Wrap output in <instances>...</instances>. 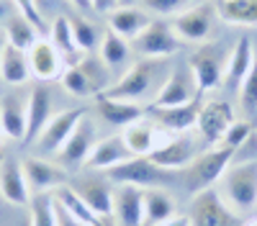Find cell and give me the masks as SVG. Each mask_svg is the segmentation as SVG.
I'll list each match as a JSON object with an SVG mask.
<instances>
[{
	"mask_svg": "<svg viewBox=\"0 0 257 226\" xmlns=\"http://www.w3.org/2000/svg\"><path fill=\"white\" fill-rule=\"evenodd\" d=\"M221 198L242 218L257 211V159H247L229 167L221 177Z\"/></svg>",
	"mask_w": 257,
	"mask_h": 226,
	"instance_id": "obj_1",
	"label": "cell"
},
{
	"mask_svg": "<svg viewBox=\"0 0 257 226\" xmlns=\"http://www.w3.org/2000/svg\"><path fill=\"white\" fill-rule=\"evenodd\" d=\"M62 88L75 98H98L103 90H108L111 82V70L103 65V59L95 57H80L75 65H67L62 72Z\"/></svg>",
	"mask_w": 257,
	"mask_h": 226,
	"instance_id": "obj_2",
	"label": "cell"
},
{
	"mask_svg": "<svg viewBox=\"0 0 257 226\" xmlns=\"http://www.w3.org/2000/svg\"><path fill=\"white\" fill-rule=\"evenodd\" d=\"M234 147H226V144H219V147H211L206 152H201L196 159H193L185 167V190L190 195L208 190L213 182H221L224 172L229 170V162L234 157Z\"/></svg>",
	"mask_w": 257,
	"mask_h": 226,
	"instance_id": "obj_3",
	"label": "cell"
},
{
	"mask_svg": "<svg viewBox=\"0 0 257 226\" xmlns=\"http://www.w3.org/2000/svg\"><path fill=\"white\" fill-rule=\"evenodd\" d=\"M160 75H162V62L160 59H139L113 82L108 90H103L100 95L139 103V98H144L155 85L162 88L165 80L160 82Z\"/></svg>",
	"mask_w": 257,
	"mask_h": 226,
	"instance_id": "obj_4",
	"label": "cell"
},
{
	"mask_svg": "<svg viewBox=\"0 0 257 226\" xmlns=\"http://www.w3.org/2000/svg\"><path fill=\"white\" fill-rule=\"evenodd\" d=\"M188 65H190L193 80H196V88H198V98H201L221 88V82L226 80L229 54L221 44H203L190 54Z\"/></svg>",
	"mask_w": 257,
	"mask_h": 226,
	"instance_id": "obj_5",
	"label": "cell"
},
{
	"mask_svg": "<svg viewBox=\"0 0 257 226\" xmlns=\"http://www.w3.org/2000/svg\"><path fill=\"white\" fill-rule=\"evenodd\" d=\"M190 226H242V216L229 208L219 190L208 188L190 200Z\"/></svg>",
	"mask_w": 257,
	"mask_h": 226,
	"instance_id": "obj_6",
	"label": "cell"
},
{
	"mask_svg": "<svg viewBox=\"0 0 257 226\" xmlns=\"http://www.w3.org/2000/svg\"><path fill=\"white\" fill-rule=\"evenodd\" d=\"M180 36L175 29L165 24V21H152L134 41H132V52H137L142 59H162L170 57L180 49Z\"/></svg>",
	"mask_w": 257,
	"mask_h": 226,
	"instance_id": "obj_7",
	"label": "cell"
},
{
	"mask_svg": "<svg viewBox=\"0 0 257 226\" xmlns=\"http://www.w3.org/2000/svg\"><path fill=\"white\" fill-rule=\"evenodd\" d=\"M88 116V108L85 106H77V108H64L59 113L52 116V121L44 126V131H41L36 136V147L44 152V154H57L62 147H64V141H67L72 136V131L77 129V123Z\"/></svg>",
	"mask_w": 257,
	"mask_h": 226,
	"instance_id": "obj_8",
	"label": "cell"
},
{
	"mask_svg": "<svg viewBox=\"0 0 257 226\" xmlns=\"http://www.w3.org/2000/svg\"><path fill=\"white\" fill-rule=\"evenodd\" d=\"M95 144H98V139H95V126H93V121L85 116V118L77 123V129L72 131V136L64 141V147H62L54 157H57V162L62 164L64 170H77V167H82V164L88 162V157H90V152H93Z\"/></svg>",
	"mask_w": 257,
	"mask_h": 226,
	"instance_id": "obj_9",
	"label": "cell"
},
{
	"mask_svg": "<svg viewBox=\"0 0 257 226\" xmlns=\"http://www.w3.org/2000/svg\"><path fill=\"white\" fill-rule=\"evenodd\" d=\"M105 177H108L113 185H137V188H155V185L162 180V170L149 159V157H132L116 167L105 170Z\"/></svg>",
	"mask_w": 257,
	"mask_h": 226,
	"instance_id": "obj_10",
	"label": "cell"
},
{
	"mask_svg": "<svg viewBox=\"0 0 257 226\" xmlns=\"http://www.w3.org/2000/svg\"><path fill=\"white\" fill-rule=\"evenodd\" d=\"M21 164H24L31 193H54L62 185H67V170L59 162L44 157H26Z\"/></svg>",
	"mask_w": 257,
	"mask_h": 226,
	"instance_id": "obj_11",
	"label": "cell"
},
{
	"mask_svg": "<svg viewBox=\"0 0 257 226\" xmlns=\"http://www.w3.org/2000/svg\"><path fill=\"white\" fill-rule=\"evenodd\" d=\"M216 6L211 3H201L190 11H183L175 16L173 21V29L180 36V41H206L211 29H213V21H216Z\"/></svg>",
	"mask_w": 257,
	"mask_h": 226,
	"instance_id": "obj_12",
	"label": "cell"
},
{
	"mask_svg": "<svg viewBox=\"0 0 257 226\" xmlns=\"http://www.w3.org/2000/svg\"><path fill=\"white\" fill-rule=\"evenodd\" d=\"M121 136L134 157H149L152 152H157L160 147H165L173 139V131L162 129L160 123L155 126V123H147V121H137L128 129H123Z\"/></svg>",
	"mask_w": 257,
	"mask_h": 226,
	"instance_id": "obj_13",
	"label": "cell"
},
{
	"mask_svg": "<svg viewBox=\"0 0 257 226\" xmlns=\"http://www.w3.org/2000/svg\"><path fill=\"white\" fill-rule=\"evenodd\" d=\"M234 121H237V118H234V111H231L229 103H224V100H208V103H203V108H201L196 129L201 131L206 144H221Z\"/></svg>",
	"mask_w": 257,
	"mask_h": 226,
	"instance_id": "obj_14",
	"label": "cell"
},
{
	"mask_svg": "<svg viewBox=\"0 0 257 226\" xmlns=\"http://www.w3.org/2000/svg\"><path fill=\"white\" fill-rule=\"evenodd\" d=\"M196 98H198L196 80L190 77L188 70H175L170 77H165L162 88L157 90L149 108H173V106H183V103L196 100Z\"/></svg>",
	"mask_w": 257,
	"mask_h": 226,
	"instance_id": "obj_15",
	"label": "cell"
},
{
	"mask_svg": "<svg viewBox=\"0 0 257 226\" xmlns=\"http://www.w3.org/2000/svg\"><path fill=\"white\" fill-rule=\"evenodd\" d=\"M29 65H31V75L41 82H52L59 80L64 72V57L59 54V49L47 39H39L36 44L29 49Z\"/></svg>",
	"mask_w": 257,
	"mask_h": 226,
	"instance_id": "obj_16",
	"label": "cell"
},
{
	"mask_svg": "<svg viewBox=\"0 0 257 226\" xmlns=\"http://www.w3.org/2000/svg\"><path fill=\"white\" fill-rule=\"evenodd\" d=\"M111 180H98V177H88V180H80L75 185V190L80 193V198L88 203V208L98 216V218H111L113 208H116V193L111 188Z\"/></svg>",
	"mask_w": 257,
	"mask_h": 226,
	"instance_id": "obj_17",
	"label": "cell"
},
{
	"mask_svg": "<svg viewBox=\"0 0 257 226\" xmlns=\"http://www.w3.org/2000/svg\"><path fill=\"white\" fill-rule=\"evenodd\" d=\"M0 195L11 205H29L31 203V188L24 172V164L16 159H3L0 162Z\"/></svg>",
	"mask_w": 257,
	"mask_h": 226,
	"instance_id": "obj_18",
	"label": "cell"
},
{
	"mask_svg": "<svg viewBox=\"0 0 257 226\" xmlns=\"http://www.w3.org/2000/svg\"><path fill=\"white\" fill-rule=\"evenodd\" d=\"M52 93L47 85H36L31 93H29V100H26V139L24 141H36V136L44 131V126L52 121Z\"/></svg>",
	"mask_w": 257,
	"mask_h": 226,
	"instance_id": "obj_19",
	"label": "cell"
},
{
	"mask_svg": "<svg viewBox=\"0 0 257 226\" xmlns=\"http://www.w3.org/2000/svg\"><path fill=\"white\" fill-rule=\"evenodd\" d=\"M95 111L108 126H116V129H128L132 123H137V121H142L147 116V111L139 106V103L105 98V95L95 98Z\"/></svg>",
	"mask_w": 257,
	"mask_h": 226,
	"instance_id": "obj_20",
	"label": "cell"
},
{
	"mask_svg": "<svg viewBox=\"0 0 257 226\" xmlns=\"http://www.w3.org/2000/svg\"><path fill=\"white\" fill-rule=\"evenodd\" d=\"M201 108H203V100L196 98L190 103H183V106H173V108H149V113H152V118L162 129L173 131V134H183L198 123Z\"/></svg>",
	"mask_w": 257,
	"mask_h": 226,
	"instance_id": "obj_21",
	"label": "cell"
},
{
	"mask_svg": "<svg viewBox=\"0 0 257 226\" xmlns=\"http://www.w3.org/2000/svg\"><path fill=\"white\" fill-rule=\"evenodd\" d=\"M196 157H198L196 144H193L190 139H185V136H173L165 147H160L157 152L149 154V159H152L160 170H173V172L185 170Z\"/></svg>",
	"mask_w": 257,
	"mask_h": 226,
	"instance_id": "obj_22",
	"label": "cell"
},
{
	"mask_svg": "<svg viewBox=\"0 0 257 226\" xmlns=\"http://www.w3.org/2000/svg\"><path fill=\"white\" fill-rule=\"evenodd\" d=\"M113 216L121 226H144V188L118 185Z\"/></svg>",
	"mask_w": 257,
	"mask_h": 226,
	"instance_id": "obj_23",
	"label": "cell"
},
{
	"mask_svg": "<svg viewBox=\"0 0 257 226\" xmlns=\"http://www.w3.org/2000/svg\"><path fill=\"white\" fill-rule=\"evenodd\" d=\"M149 24H152L149 13H144L137 6H118L116 11L108 13V31L118 34L126 41H134Z\"/></svg>",
	"mask_w": 257,
	"mask_h": 226,
	"instance_id": "obj_24",
	"label": "cell"
},
{
	"mask_svg": "<svg viewBox=\"0 0 257 226\" xmlns=\"http://www.w3.org/2000/svg\"><path fill=\"white\" fill-rule=\"evenodd\" d=\"M132 157H134V154L128 152L123 136H108V139H100L95 147H93L88 162H85V167H93V170H111V167H116V164H121V162H126V159H132Z\"/></svg>",
	"mask_w": 257,
	"mask_h": 226,
	"instance_id": "obj_25",
	"label": "cell"
},
{
	"mask_svg": "<svg viewBox=\"0 0 257 226\" xmlns=\"http://www.w3.org/2000/svg\"><path fill=\"white\" fill-rule=\"evenodd\" d=\"M0 131L8 139H26V103L18 95H6L0 100Z\"/></svg>",
	"mask_w": 257,
	"mask_h": 226,
	"instance_id": "obj_26",
	"label": "cell"
},
{
	"mask_svg": "<svg viewBox=\"0 0 257 226\" xmlns=\"http://www.w3.org/2000/svg\"><path fill=\"white\" fill-rule=\"evenodd\" d=\"M178 216V200L167 190L149 188L144 190V226H157Z\"/></svg>",
	"mask_w": 257,
	"mask_h": 226,
	"instance_id": "obj_27",
	"label": "cell"
},
{
	"mask_svg": "<svg viewBox=\"0 0 257 226\" xmlns=\"http://www.w3.org/2000/svg\"><path fill=\"white\" fill-rule=\"evenodd\" d=\"M29 77H31L29 52L6 44L3 54H0V80L8 82V85H24Z\"/></svg>",
	"mask_w": 257,
	"mask_h": 226,
	"instance_id": "obj_28",
	"label": "cell"
},
{
	"mask_svg": "<svg viewBox=\"0 0 257 226\" xmlns=\"http://www.w3.org/2000/svg\"><path fill=\"white\" fill-rule=\"evenodd\" d=\"M254 47H252V41L247 36H239L237 39V44H234V49L229 52V65H226V80L229 85H242V80L247 77L249 67H252V62H254Z\"/></svg>",
	"mask_w": 257,
	"mask_h": 226,
	"instance_id": "obj_29",
	"label": "cell"
},
{
	"mask_svg": "<svg viewBox=\"0 0 257 226\" xmlns=\"http://www.w3.org/2000/svg\"><path fill=\"white\" fill-rule=\"evenodd\" d=\"M216 13L231 26H257V0H216Z\"/></svg>",
	"mask_w": 257,
	"mask_h": 226,
	"instance_id": "obj_30",
	"label": "cell"
},
{
	"mask_svg": "<svg viewBox=\"0 0 257 226\" xmlns=\"http://www.w3.org/2000/svg\"><path fill=\"white\" fill-rule=\"evenodd\" d=\"M39 34H41V31L31 24L29 18L21 16V13H16V16H11V18L6 21V39H8V44L24 49V52H29V49L36 44Z\"/></svg>",
	"mask_w": 257,
	"mask_h": 226,
	"instance_id": "obj_31",
	"label": "cell"
},
{
	"mask_svg": "<svg viewBox=\"0 0 257 226\" xmlns=\"http://www.w3.org/2000/svg\"><path fill=\"white\" fill-rule=\"evenodd\" d=\"M52 44L59 49V54L64 59H70V65H75V62L80 59V49L75 44V31H72V18L67 16H57L54 24H52Z\"/></svg>",
	"mask_w": 257,
	"mask_h": 226,
	"instance_id": "obj_32",
	"label": "cell"
},
{
	"mask_svg": "<svg viewBox=\"0 0 257 226\" xmlns=\"http://www.w3.org/2000/svg\"><path fill=\"white\" fill-rule=\"evenodd\" d=\"M100 59L108 70L116 67H126V62L132 59V47L126 44V39H121L118 34L108 31L100 39Z\"/></svg>",
	"mask_w": 257,
	"mask_h": 226,
	"instance_id": "obj_33",
	"label": "cell"
},
{
	"mask_svg": "<svg viewBox=\"0 0 257 226\" xmlns=\"http://www.w3.org/2000/svg\"><path fill=\"white\" fill-rule=\"evenodd\" d=\"M52 195H54V198H57V200H59V203H62L64 208H67L77 221H82L85 226H90V223L98 218V216L88 208V203H85V200L80 198V193H77L75 188H70V185H62V188H59V190H54Z\"/></svg>",
	"mask_w": 257,
	"mask_h": 226,
	"instance_id": "obj_34",
	"label": "cell"
},
{
	"mask_svg": "<svg viewBox=\"0 0 257 226\" xmlns=\"http://www.w3.org/2000/svg\"><path fill=\"white\" fill-rule=\"evenodd\" d=\"M31 223L29 226H57L54 195L52 193H34L31 195Z\"/></svg>",
	"mask_w": 257,
	"mask_h": 226,
	"instance_id": "obj_35",
	"label": "cell"
},
{
	"mask_svg": "<svg viewBox=\"0 0 257 226\" xmlns=\"http://www.w3.org/2000/svg\"><path fill=\"white\" fill-rule=\"evenodd\" d=\"M72 31H75V44L82 54H90L100 44V34L88 18H72Z\"/></svg>",
	"mask_w": 257,
	"mask_h": 226,
	"instance_id": "obj_36",
	"label": "cell"
},
{
	"mask_svg": "<svg viewBox=\"0 0 257 226\" xmlns=\"http://www.w3.org/2000/svg\"><path fill=\"white\" fill-rule=\"evenodd\" d=\"M239 106L247 113H257V52H254V62H252L247 77L239 85Z\"/></svg>",
	"mask_w": 257,
	"mask_h": 226,
	"instance_id": "obj_37",
	"label": "cell"
},
{
	"mask_svg": "<svg viewBox=\"0 0 257 226\" xmlns=\"http://www.w3.org/2000/svg\"><path fill=\"white\" fill-rule=\"evenodd\" d=\"M249 134H252V126L247 121H234L231 126H229V131H226V136H224V141L221 144H226V147H234V149H239L242 144L249 139Z\"/></svg>",
	"mask_w": 257,
	"mask_h": 226,
	"instance_id": "obj_38",
	"label": "cell"
},
{
	"mask_svg": "<svg viewBox=\"0 0 257 226\" xmlns=\"http://www.w3.org/2000/svg\"><path fill=\"white\" fill-rule=\"evenodd\" d=\"M13 6L24 18H29L39 31L44 29V16H41V8L36 6V0H13Z\"/></svg>",
	"mask_w": 257,
	"mask_h": 226,
	"instance_id": "obj_39",
	"label": "cell"
},
{
	"mask_svg": "<svg viewBox=\"0 0 257 226\" xmlns=\"http://www.w3.org/2000/svg\"><path fill=\"white\" fill-rule=\"evenodd\" d=\"M147 11H152L157 16H170V13H178L188 0H142Z\"/></svg>",
	"mask_w": 257,
	"mask_h": 226,
	"instance_id": "obj_40",
	"label": "cell"
},
{
	"mask_svg": "<svg viewBox=\"0 0 257 226\" xmlns=\"http://www.w3.org/2000/svg\"><path fill=\"white\" fill-rule=\"evenodd\" d=\"M54 211H57V226H85L82 221H77L67 208H64V205L54 198Z\"/></svg>",
	"mask_w": 257,
	"mask_h": 226,
	"instance_id": "obj_41",
	"label": "cell"
},
{
	"mask_svg": "<svg viewBox=\"0 0 257 226\" xmlns=\"http://www.w3.org/2000/svg\"><path fill=\"white\" fill-rule=\"evenodd\" d=\"M90 3H93L95 13H105V16H108L111 11H116L121 6V0H90Z\"/></svg>",
	"mask_w": 257,
	"mask_h": 226,
	"instance_id": "obj_42",
	"label": "cell"
},
{
	"mask_svg": "<svg viewBox=\"0 0 257 226\" xmlns=\"http://www.w3.org/2000/svg\"><path fill=\"white\" fill-rule=\"evenodd\" d=\"M157 226H190V216H173L170 221H162Z\"/></svg>",
	"mask_w": 257,
	"mask_h": 226,
	"instance_id": "obj_43",
	"label": "cell"
},
{
	"mask_svg": "<svg viewBox=\"0 0 257 226\" xmlns=\"http://www.w3.org/2000/svg\"><path fill=\"white\" fill-rule=\"evenodd\" d=\"M70 3H72L75 8H80V11H90V8H93L90 0H70Z\"/></svg>",
	"mask_w": 257,
	"mask_h": 226,
	"instance_id": "obj_44",
	"label": "cell"
},
{
	"mask_svg": "<svg viewBox=\"0 0 257 226\" xmlns=\"http://www.w3.org/2000/svg\"><path fill=\"white\" fill-rule=\"evenodd\" d=\"M90 226H113V216L111 218H95Z\"/></svg>",
	"mask_w": 257,
	"mask_h": 226,
	"instance_id": "obj_45",
	"label": "cell"
},
{
	"mask_svg": "<svg viewBox=\"0 0 257 226\" xmlns=\"http://www.w3.org/2000/svg\"><path fill=\"white\" fill-rule=\"evenodd\" d=\"M6 18H8V6L3 3V0H0V24H3Z\"/></svg>",
	"mask_w": 257,
	"mask_h": 226,
	"instance_id": "obj_46",
	"label": "cell"
},
{
	"mask_svg": "<svg viewBox=\"0 0 257 226\" xmlns=\"http://www.w3.org/2000/svg\"><path fill=\"white\" fill-rule=\"evenodd\" d=\"M6 44H8V39H6V34H0V54H3V49H6Z\"/></svg>",
	"mask_w": 257,
	"mask_h": 226,
	"instance_id": "obj_47",
	"label": "cell"
},
{
	"mask_svg": "<svg viewBox=\"0 0 257 226\" xmlns=\"http://www.w3.org/2000/svg\"><path fill=\"white\" fill-rule=\"evenodd\" d=\"M0 162H3V131H0Z\"/></svg>",
	"mask_w": 257,
	"mask_h": 226,
	"instance_id": "obj_48",
	"label": "cell"
},
{
	"mask_svg": "<svg viewBox=\"0 0 257 226\" xmlns=\"http://www.w3.org/2000/svg\"><path fill=\"white\" fill-rule=\"evenodd\" d=\"M242 226H257V218H252V221H247V223H242Z\"/></svg>",
	"mask_w": 257,
	"mask_h": 226,
	"instance_id": "obj_49",
	"label": "cell"
},
{
	"mask_svg": "<svg viewBox=\"0 0 257 226\" xmlns=\"http://www.w3.org/2000/svg\"><path fill=\"white\" fill-rule=\"evenodd\" d=\"M121 6H134V0H121Z\"/></svg>",
	"mask_w": 257,
	"mask_h": 226,
	"instance_id": "obj_50",
	"label": "cell"
}]
</instances>
